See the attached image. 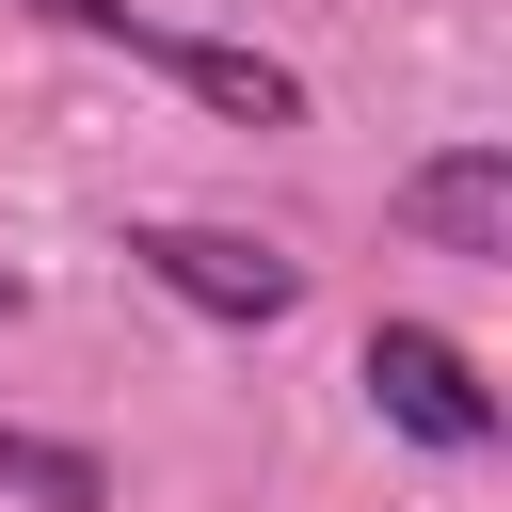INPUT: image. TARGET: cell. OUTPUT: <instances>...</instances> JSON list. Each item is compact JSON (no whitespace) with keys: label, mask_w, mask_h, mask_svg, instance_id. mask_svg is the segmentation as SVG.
Masks as SVG:
<instances>
[{"label":"cell","mask_w":512,"mask_h":512,"mask_svg":"<svg viewBox=\"0 0 512 512\" xmlns=\"http://www.w3.org/2000/svg\"><path fill=\"white\" fill-rule=\"evenodd\" d=\"M48 32H96V48H128V64H160V80H192L208 112H240V128H304V80L272 64V48H224V32H160V16H128V0H32Z\"/></svg>","instance_id":"6da1fadb"},{"label":"cell","mask_w":512,"mask_h":512,"mask_svg":"<svg viewBox=\"0 0 512 512\" xmlns=\"http://www.w3.org/2000/svg\"><path fill=\"white\" fill-rule=\"evenodd\" d=\"M368 400H384L416 448H496V384H480V352L432 336V320H368Z\"/></svg>","instance_id":"7a4b0ae2"},{"label":"cell","mask_w":512,"mask_h":512,"mask_svg":"<svg viewBox=\"0 0 512 512\" xmlns=\"http://www.w3.org/2000/svg\"><path fill=\"white\" fill-rule=\"evenodd\" d=\"M128 256H144L192 320H288V304H304V256L240 240V224H128Z\"/></svg>","instance_id":"3957f363"},{"label":"cell","mask_w":512,"mask_h":512,"mask_svg":"<svg viewBox=\"0 0 512 512\" xmlns=\"http://www.w3.org/2000/svg\"><path fill=\"white\" fill-rule=\"evenodd\" d=\"M400 224H416L432 256H512V160H496V144L416 160V176H400Z\"/></svg>","instance_id":"277c9868"},{"label":"cell","mask_w":512,"mask_h":512,"mask_svg":"<svg viewBox=\"0 0 512 512\" xmlns=\"http://www.w3.org/2000/svg\"><path fill=\"white\" fill-rule=\"evenodd\" d=\"M0 496H32V512H112V464L64 448V432H16V416H0Z\"/></svg>","instance_id":"5b68a950"},{"label":"cell","mask_w":512,"mask_h":512,"mask_svg":"<svg viewBox=\"0 0 512 512\" xmlns=\"http://www.w3.org/2000/svg\"><path fill=\"white\" fill-rule=\"evenodd\" d=\"M16 304H32V288H16V272H0V320H16Z\"/></svg>","instance_id":"8992f818"}]
</instances>
